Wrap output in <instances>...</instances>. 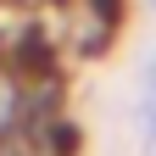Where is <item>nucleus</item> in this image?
Here are the masks:
<instances>
[{"mask_svg":"<svg viewBox=\"0 0 156 156\" xmlns=\"http://www.w3.org/2000/svg\"><path fill=\"white\" fill-rule=\"evenodd\" d=\"M145 134V156H156V128H140Z\"/></svg>","mask_w":156,"mask_h":156,"instance_id":"nucleus-1","label":"nucleus"},{"mask_svg":"<svg viewBox=\"0 0 156 156\" xmlns=\"http://www.w3.org/2000/svg\"><path fill=\"white\" fill-rule=\"evenodd\" d=\"M151 11H156V0H151Z\"/></svg>","mask_w":156,"mask_h":156,"instance_id":"nucleus-2","label":"nucleus"}]
</instances>
